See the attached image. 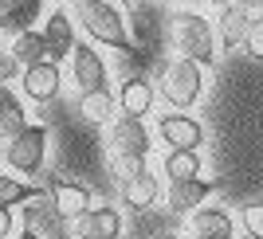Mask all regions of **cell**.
<instances>
[{"label": "cell", "instance_id": "obj_1", "mask_svg": "<svg viewBox=\"0 0 263 239\" xmlns=\"http://www.w3.org/2000/svg\"><path fill=\"white\" fill-rule=\"evenodd\" d=\"M169 39H173L177 55H185L200 67H209L216 59V28L200 12H173L169 16Z\"/></svg>", "mask_w": 263, "mask_h": 239}, {"label": "cell", "instance_id": "obj_2", "mask_svg": "<svg viewBox=\"0 0 263 239\" xmlns=\"http://www.w3.org/2000/svg\"><path fill=\"white\" fill-rule=\"evenodd\" d=\"M75 16L90 39H99L106 47H118V51H130V32H126V20H122L118 4H110V0H79Z\"/></svg>", "mask_w": 263, "mask_h": 239}, {"label": "cell", "instance_id": "obj_3", "mask_svg": "<svg viewBox=\"0 0 263 239\" xmlns=\"http://www.w3.org/2000/svg\"><path fill=\"white\" fill-rule=\"evenodd\" d=\"M157 90H161V98H165L173 110L197 106L200 94H204V75H200V63H193V59H185V55H181V59H173V63H165Z\"/></svg>", "mask_w": 263, "mask_h": 239}, {"label": "cell", "instance_id": "obj_4", "mask_svg": "<svg viewBox=\"0 0 263 239\" xmlns=\"http://www.w3.org/2000/svg\"><path fill=\"white\" fill-rule=\"evenodd\" d=\"M47 142H51L47 126H24L20 133H12V137H8L4 161H8L12 169H16V173H28V176H35L40 169H44Z\"/></svg>", "mask_w": 263, "mask_h": 239}, {"label": "cell", "instance_id": "obj_5", "mask_svg": "<svg viewBox=\"0 0 263 239\" xmlns=\"http://www.w3.org/2000/svg\"><path fill=\"white\" fill-rule=\"evenodd\" d=\"M149 145H154V137H149L142 118H134V114H114L110 118V149H114L118 161H145Z\"/></svg>", "mask_w": 263, "mask_h": 239}, {"label": "cell", "instance_id": "obj_6", "mask_svg": "<svg viewBox=\"0 0 263 239\" xmlns=\"http://www.w3.org/2000/svg\"><path fill=\"white\" fill-rule=\"evenodd\" d=\"M24 224H28V231H35V235H44V239H71V220H67L63 212L51 204V196H44V192L28 200Z\"/></svg>", "mask_w": 263, "mask_h": 239}, {"label": "cell", "instance_id": "obj_7", "mask_svg": "<svg viewBox=\"0 0 263 239\" xmlns=\"http://www.w3.org/2000/svg\"><path fill=\"white\" fill-rule=\"evenodd\" d=\"M20 87L24 94L32 98V102H51L55 94H59V87H63V71H59V63H51V59H40V63L24 67L20 71Z\"/></svg>", "mask_w": 263, "mask_h": 239}, {"label": "cell", "instance_id": "obj_8", "mask_svg": "<svg viewBox=\"0 0 263 239\" xmlns=\"http://www.w3.org/2000/svg\"><path fill=\"white\" fill-rule=\"evenodd\" d=\"M71 71H75V87H79V94L106 87V63H102V55L95 51V47L79 44V39H75V47H71Z\"/></svg>", "mask_w": 263, "mask_h": 239}, {"label": "cell", "instance_id": "obj_9", "mask_svg": "<svg viewBox=\"0 0 263 239\" xmlns=\"http://www.w3.org/2000/svg\"><path fill=\"white\" fill-rule=\"evenodd\" d=\"M157 133H161V142H169V149H200V142H204V126L181 110L165 114L157 122Z\"/></svg>", "mask_w": 263, "mask_h": 239}, {"label": "cell", "instance_id": "obj_10", "mask_svg": "<svg viewBox=\"0 0 263 239\" xmlns=\"http://www.w3.org/2000/svg\"><path fill=\"white\" fill-rule=\"evenodd\" d=\"M75 235L79 239H122V216L118 208H87L83 216L75 220Z\"/></svg>", "mask_w": 263, "mask_h": 239}, {"label": "cell", "instance_id": "obj_11", "mask_svg": "<svg viewBox=\"0 0 263 239\" xmlns=\"http://www.w3.org/2000/svg\"><path fill=\"white\" fill-rule=\"evenodd\" d=\"M44 44H47V59L51 63H63L71 59V47H75V28H71V16L63 8H55L44 24Z\"/></svg>", "mask_w": 263, "mask_h": 239}, {"label": "cell", "instance_id": "obj_12", "mask_svg": "<svg viewBox=\"0 0 263 239\" xmlns=\"http://www.w3.org/2000/svg\"><path fill=\"white\" fill-rule=\"evenodd\" d=\"M47 196H51V204L59 208V212H63L71 224H75V220L90 208V192H87L83 185H71V181H63V176H55V181H51Z\"/></svg>", "mask_w": 263, "mask_h": 239}, {"label": "cell", "instance_id": "obj_13", "mask_svg": "<svg viewBox=\"0 0 263 239\" xmlns=\"http://www.w3.org/2000/svg\"><path fill=\"white\" fill-rule=\"evenodd\" d=\"M157 196H161V185H157V176H154V173H145V169L122 181V204H130L134 212L154 208V204H157Z\"/></svg>", "mask_w": 263, "mask_h": 239}, {"label": "cell", "instance_id": "obj_14", "mask_svg": "<svg viewBox=\"0 0 263 239\" xmlns=\"http://www.w3.org/2000/svg\"><path fill=\"white\" fill-rule=\"evenodd\" d=\"M212 196V185L209 181H200V176H193V181H169V208L173 212H197L204 200Z\"/></svg>", "mask_w": 263, "mask_h": 239}, {"label": "cell", "instance_id": "obj_15", "mask_svg": "<svg viewBox=\"0 0 263 239\" xmlns=\"http://www.w3.org/2000/svg\"><path fill=\"white\" fill-rule=\"evenodd\" d=\"M248 24H252V12L240 8V4H220V24H216V39L224 47H243V35H248Z\"/></svg>", "mask_w": 263, "mask_h": 239}, {"label": "cell", "instance_id": "obj_16", "mask_svg": "<svg viewBox=\"0 0 263 239\" xmlns=\"http://www.w3.org/2000/svg\"><path fill=\"white\" fill-rule=\"evenodd\" d=\"M118 110L122 114H134V118H145L154 110V87L145 78H126L118 90Z\"/></svg>", "mask_w": 263, "mask_h": 239}, {"label": "cell", "instance_id": "obj_17", "mask_svg": "<svg viewBox=\"0 0 263 239\" xmlns=\"http://www.w3.org/2000/svg\"><path fill=\"white\" fill-rule=\"evenodd\" d=\"M114 106H118V98L110 94V87L79 94V114H83L90 126H106V122L114 118Z\"/></svg>", "mask_w": 263, "mask_h": 239}, {"label": "cell", "instance_id": "obj_18", "mask_svg": "<svg viewBox=\"0 0 263 239\" xmlns=\"http://www.w3.org/2000/svg\"><path fill=\"white\" fill-rule=\"evenodd\" d=\"M193 235L200 239H232V216L220 208H197L193 212Z\"/></svg>", "mask_w": 263, "mask_h": 239}, {"label": "cell", "instance_id": "obj_19", "mask_svg": "<svg viewBox=\"0 0 263 239\" xmlns=\"http://www.w3.org/2000/svg\"><path fill=\"white\" fill-rule=\"evenodd\" d=\"M12 59L20 67H32L40 59H47V44H44V32H35V28H24V32L12 35Z\"/></svg>", "mask_w": 263, "mask_h": 239}, {"label": "cell", "instance_id": "obj_20", "mask_svg": "<svg viewBox=\"0 0 263 239\" xmlns=\"http://www.w3.org/2000/svg\"><path fill=\"white\" fill-rule=\"evenodd\" d=\"M24 126H28V110H24L20 98L4 87V94H0V142H8L12 133H20Z\"/></svg>", "mask_w": 263, "mask_h": 239}, {"label": "cell", "instance_id": "obj_21", "mask_svg": "<svg viewBox=\"0 0 263 239\" xmlns=\"http://www.w3.org/2000/svg\"><path fill=\"white\" fill-rule=\"evenodd\" d=\"M165 173H169V181H193V176H200V153L197 149H169L165 153Z\"/></svg>", "mask_w": 263, "mask_h": 239}, {"label": "cell", "instance_id": "obj_22", "mask_svg": "<svg viewBox=\"0 0 263 239\" xmlns=\"http://www.w3.org/2000/svg\"><path fill=\"white\" fill-rule=\"evenodd\" d=\"M44 188H32V185H20L16 176H4L0 173V208H12V204H28L32 196H40Z\"/></svg>", "mask_w": 263, "mask_h": 239}, {"label": "cell", "instance_id": "obj_23", "mask_svg": "<svg viewBox=\"0 0 263 239\" xmlns=\"http://www.w3.org/2000/svg\"><path fill=\"white\" fill-rule=\"evenodd\" d=\"M40 4H44V0H12L4 28H8V32H24V28H32V24H35V12H40Z\"/></svg>", "mask_w": 263, "mask_h": 239}, {"label": "cell", "instance_id": "obj_24", "mask_svg": "<svg viewBox=\"0 0 263 239\" xmlns=\"http://www.w3.org/2000/svg\"><path fill=\"white\" fill-rule=\"evenodd\" d=\"M243 51L252 55V59H263V16H252L248 35H243Z\"/></svg>", "mask_w": 263, "mask_h": 239}, {"label": "cell", "instance_id": "obj_25", "mask_svg": "<svg viewBox=\"0 0 263 239\" xmlns=\"http://www.w3.org/2000/svg\"><path fill=\"white\" fill-rule=\"evenodd\" d=\"M240 224L252 239H263V204H248L240 208Z\"/></svg>", "mask_w": 263, "mask_h": 239}, {"label": "cell", "instance_id": "obj_26", "mask_svg": "<svg viewBox=\"0 0 263 239\" xmlns=\"http://www.w3.org/2000/svg\"><path fill=\"white\" fill-rule=\"evenodd\" d=\"M20 71H24V67L12 59V51H4V47H0V87H8L12 78H20Z\"/></svg>", "mask_w": 263, "mask_h": 239}, {"label": "cell", "instance_id": "obj_27", "mask_svg": "<svg viewBox=\"0 0 263 239\" xmlns=\"http://www.w3.org/2000/svg\"><path fill=\"white\" fill-rule=\"evenodd\" d=\"M12 224H16V220H12V208H0V239L12 235Z\"/></svg>", "mask_w": 263, "mask_h": 239}, {"label": "cell", "instance_id": "obj_28", "mask_svg": "<svg viewBox=\"0 0 263 239\" xmlns=\"http://www.w3.org/2000/svg\"><path fill=\"white\" fill-rule=\"evenodd\" d=\"M154 4H224V0H154Z\"/></svg>", "mask_w": 263, "mask_h": 239}, {"label": "cell", "instance_id": "obj_29", "mask_svg": "<svg viewBox=\"0 0 263 239\" xmlns=\"http://www.w3.org/2000/svg\"><path fill=\"white\" fill-rule=\"evenodd\" d=\"M240 8H248V12H255V8H263V0H236Z\"/></svg>", "mask_w": 263, "mask_h": 239}, {"label": "cell", "instance_id": "obj_30", "mask_svg": "<svg viewBox=\"0 0 263 239\" xmlns=\"http://www.w3.org/2000/svg\"><path fill=\"white\" fill-rule=\"evenodd\" d=\"M8 8H12V0H0V28H4V20H8Z\"/></svg>", "mask_w": 263, "mask_h": 239}, {"label": "cell", "instance_id": "obj_31", "mask_svg": "<svg viewBox=\"0 0 263 239\" xmlns=\"http://www.w3.org/2000/svg\"><path fill=\"white\" fill-rule=\"evenodd\" d=\"M20 239H44V235H35V231H24V235Z\"/></svg>", "mask_w": 263, "mask_h": 239}, {"label": "cell", "instance_id": "obj_32", "mask_svg": "<svg viewBox=\"0 0 263 239\" xmlns=\"http://www.w3.org/2000/svg\"><path fill=\"white\" fill-rule=\"evenodd\" d=\"M232 239H252V235H232Z\"/></svg>", "mask_w": 263, "mask_h": 239}, {"label": "cell", "instance_id": "obj_33", "mask_svg": "<svg viewBox=\"0 0 263 239\" xmlns=\"http://www.w3.org/2000/svg\"><path fill=\"white\" fill-rule=\"evenodd\" d=\"M161 239H173V235H161Z\"/></svg>", "mask_w": 263, "mask_h": 239}, {"label": "cell", "instance_id": "obj_34", "mask_svg": "<svg viewBox=\"0 0 263 239\" xmlns=\"http://www.w3.org/2000/svg\"><path fill=\"white\" fill-rule=\"evenodd\" d=\"M0 94H4V87H0Z\"/></svg>", "mask_w": 263, "mask_h": 239}, {"label": "cell", "instance_id": "obj_35", "mask_svg": "<svg viewBox=\"0 0 263 239\" xmlns=\"http://www.w3.org/2000/svg\"><path fill=\"white\" fill-rule=\"evenodd\" d=\"M193 239H200V235H193Z\"/></svg>", "mask_w": 263, "mask_h": 239}, {"label": "cell", "instance_id": "obj_36", "mask_svg": "<svg viewBox=\"0 0 263 239\" xmlns=\"http://www.w3.org/2000/svg\"><path fill=\"white\" fill-rule=\"evenodd\" d=\"M75 4H79V0H75Z\"/></svg>", "mask_w": 263, "mask_h": 239}]
</instances>
